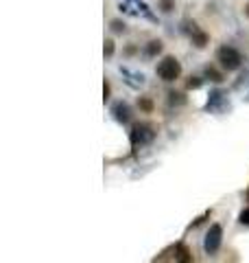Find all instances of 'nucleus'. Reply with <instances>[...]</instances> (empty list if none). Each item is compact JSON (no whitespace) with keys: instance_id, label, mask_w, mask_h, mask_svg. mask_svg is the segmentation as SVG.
Here are the masks:
<instances>
[{"instance_id":"nucleus-12","label":"nucleus","mask_w":249,"mask_h":263,"mask_svg":"<svg viewBox=\"0 0 249 263\" xmlns=\"http://www.w3.org/2000/svg\"><path fill=\"white\" fill-rule=\"evenodd\" d=\"M199 86H201L199 79H190V82H188V88H199Z\"/></svg>"},{"instance_id":"nucleus-2","label":"nucleus","mask_w":249,"mask_h":263,"mask_svg":"<svg viewBox=\"0 0 249 263\" xmlns=\"http://www.w3.org/2000/svg\"><path fill=\"white\" fill-rule=\"evenodd\" d=\"M179 75H181V64L177 62V57L166 55L164 60L158 64V77L162 79V82H175V79H179Z\"/></svg>"},{"instance_id":"nucleus-13","label":"nucleus","mask_w":249,"mask_h":263,"mask_svg":"<svg viewBox=\"0 0 249 263\" xmlns=\"http://www.w3.org/2000/svg\"><path fill=\"white\" fill-rule=\"evenodd\" d=\"M103 94H105V101L109 99V84L105 82V86H103Z\"/></svg>"},{"instance_id":"nucleus-3","label":"nucleus","mask_w":249,"mask_h":263,"mask_svg":"<svg viewBox=\"0 0 249 263\" xmlns=\"http://www.w3.org/2000/svg\"><path fill=\"white\" fill-rule=\"evenodd\" d=\"M221 235H223L221 226L214 224V226L210 228L208 237H206V252H208V254H214V252L219 250V246H221Z\"/></svg>"},{"instance_id":"nucleus-1","label":"nucleus","mask_w":249,"mask_h":263,"mask_svg":"<svg viewBox=\"0 0 249 263\" xmlns=\"http://www.w3.org/2000/svg\"><path fill=\"white\" fill-rule=\"evenodd\" d=\"M216 62L223 70H238L243 57H240V53L234 46H221L216 50Z\"/></svg>"},{"instance_id":"nucleus-7","label":"nucleus","mask_w":249,"mask_h":263,"mask_svg":"<svg viewBox=\"0 0 249 263\" xmlns=\"http://www.w3.org/2000/svg\"><path fill=\"white\" fill-rule=\"evenodd\" d=\"M193 40H195V46H197V48H203V46H206V42H208V35L201 33V31H195Z\"/></svg>"},{"instance_id":"nucleus-4","label":"nucleus","mask_w":249,"mask_h":263,"mask_svg":"<svg viewBox=\"0 0 249 263\" xmlns=\"http://www.w3.org/2000/svg\"><path fill=\"white\" fill-rule=\"evenodd\" d=\"M114 114H116V119L122 121V123H127L129 121V108L124 106V103H118L114 108Z\"/></svg>"},{"instance_id":"nucleus-14","label":"nucleus","mask_w":249,"mask_h":263,"mask_svg":"<svg viewBox=\"0 0 249 263\" xmlns=\"http://www.w3.org/2000/svg\"><path fill=\"white\" fill-rule=\"evenodd\" d=\"M245 16H247V18H249V5H247V7H245Z\"/></svg>"},{"instance_id":"nucleus-15","label":"nucleus","mask_w":249,"mask_h":263,"mask_svg":"<svg viewBox=\"0 0 249 263\" xmlns=\"http://www.w3.org/2000/svg\"><path fill=\"white\" fill-rule=\"evenodd\" d=\"M247 197H249V191H247Z\"/></svg>"},{"instance_id":"nucleus-9","label":"nucleus","mask_w":249,"mask_h":263,"mask_svg":"<svg viewBox=\"0 0 249 263\" xmlns=\"http://www.w3.org/2000/svg\"><path fill=\"white\" fill-rule=\"evenodd\" d=\"M112 31H114V33H122V31H124V22L114 20V22H112Z\"/></svg>"},{"instance_id":"nucleus-11","label":"nucleus","mask_w":249,"mask_h":263,"mask_svg":"<svg viewBox=\"0 0 249 263\" xmlns=\"http://www.w3.org/2000/svg\"><path fill=\"white\" fill-rule=\"evenodd\" d=\"M240 224H245V226H249V208H245L243 213H240Z\"/></svg>"},{"instance_id":"nucleus-5","label":"nucleus","mask_w":249,"mask_h":263,"mask_svg":"<svg viewBox=\"0 0 249 263\" xmlns=\"http://www.w3.org/2000/svg\"><path fill=\"white\" fill-rule=\"evenodd\" d=\"M206 77L210 79V82H214V84H221L223 82V75L216 68H212V66H208V68H206Z\"/></svg>"},{"instance_id":"nucleus-10","label":"nucleus","mask_w":249,"mask_h":263,"mask_svg":"<svg viewBox=\"0 0 249 263\" xmlns=\"http://www.w3.org/2000/svg\"><path fill=\"white\" fill-rule=\"evenodd\" d=\"M112 55H114V42L105 40V57H112Z\"/></svg>"},{"instance_id":"nucleus-8","label":"nucleus","mask_w":249,"mask_h":263,"mask_svg":"<svg viewBox=\"0 0 249 263\" xmlns=\"http://www.w3.org/2000/svg\"><path fill=\"white\" fill-rule=\"evenodd\" d=\"M160 9L164 13H171L175 9V0H160Z\"/></svg>"},{"instance_id":"nucleus-6","label":"nucleus","mask_w":249,"mask_h":263,"mask_svg":"<svg viewBox=\"0 0 249 263\" xmlns=\"http://www.w3.org/2000/svg\"><path fill=\"white\" fill-rule=\"evenodd\" d=\"M158 53H162V42L160 40H153V42H149V46H146V55H158Z\"/></svg>"}]
</instances>
